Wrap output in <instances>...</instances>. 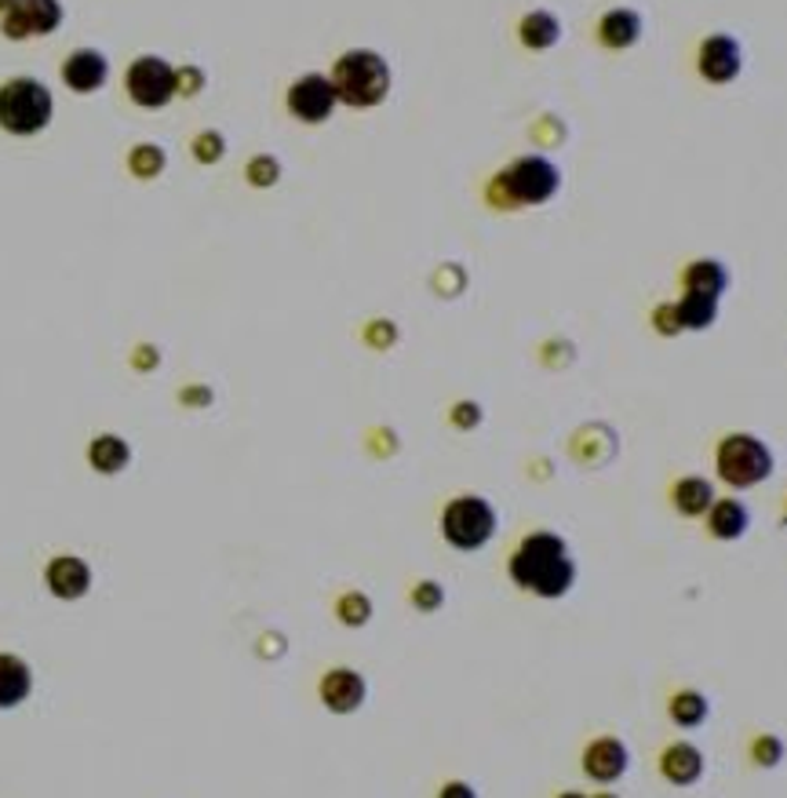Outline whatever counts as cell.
<instances>
[{
  "label": "cell",
  "instance_id": "cell-1",
  "mask_svg": "<svg viewBox=\"0 0 787 798\" xmlns=\"http://www.w3.org/2000/svg\"><path fill=\"white\" fill-rule=\"evenodd\" d=\"M507 577L518 591L544 598V601H561L572 587L580 569L569 555L566 536L550 532V529H536L529 536H521L518 547L507 558Z\"/></svg>",
  "mask_w": 787,
  "mask_h": 798
},
{
  "label": "cell",
  "instance_id": "cell-2",
  "mask_svg": "<svg viewBox=\"0 0 787 798\" xmlns=\"http://www.w3.org/2000/svg\"><path fill=\"white\" fill-rule=\"evenodd\" d=\"M558 190H561L558 164L544 153H525V157H515V161L489 179L485 198H489L492 208H500V212H518V208L547 205Z\"/></svg>",
  "mask_w": 787,
  "mask_h": 798
},
{
  "label": "cell",
  "instance_id": "cell-3",
  "mask_svg": "<svg viewBox=\"0 0 787 798\" xmlns=\"http://www.w3.org/2000/svg\"><path fill=\"white\" fill-rule=\"evenodd\" d=\"M715 478L733 492H747L773 478L777 470V456H773L769 441H763L751 430H729L715 441Z\"/></svg>",
  "mask_w": 787,
  "mask_h": 798
},
{
  "label": "cell",
  "instance_id": "cell-4",
  "mask_svg": "<svg viewBox=\"0 0 787 798\" xmlns=\"http://www.w3.org/2000/svg\"><path fill=\"white\" fill-rule=\"evenodd\" d=\"M328 77H332L339 102L350 110H372L390 96V62L372 48L343 51Z\"/></svg>",
  "mask_w": 787,
  "mask_h": 798
},
{
  "label": "cell",
  "instance_id": "cell-5",
  "mask_svg": "<svg viewBox=\"0 0 787 798\" xmlns=\"http://www.w3.org/2000/svg\"><path fill=\"white\" fill-rule=\"evenodd\" d=\"M496 526H500L496 507L475 492L456 496V500H449L441 510V536L456 551H481L496 536Z\"/></svg>",
  "mask_w": 787,
  "mask_h": 798
},
{
  "label": "cell",
  "instance_id": "cell-6",
  "mask_svg": "<svg viewBox=\"0 0 787 798\" xmlns=\"http://www.w3.org/2000/svg\"><path fill=\"white\" fill-rule=\"evenodd\" d=\"M51 91L33 77H16L0 88V128L11 136H33L51 121Z\"/></svg>",
  "mask_w": 787,
  "mask_h": 798
},
{
  "label": "cell",
  "instance_id": "cell-7",
  "mask_svg": "<svg viewBox=\"0 0 787 798\" xmlns=\"http://www.w3.org/2000/svg\"><path fill=\"white\" fill-rule=\"evenodd\" d=\"M580 769L598 788H616L627 777V769H631V748L616 732H595L580 751Z\"/></svg>",
  "mask_w": 787,
  "mask_h": 798
},
{
  "label": "cell",
  "instance_id": "cell-8",
  "mask_svg": "<svg viewBox=\"0 0 787 798\" xmlns=\"http://www.w3.org/2000/svg\"><path fill=\"white\" fill-rule=\"evenodd\" d=\"M697 73L704 84L726 88L744 73V44L726 30L707 33L697 44Z\"/></svg>",
  "mask_w": 787,
  "mask_h": 798
},
{
  "label": "cell",
  "instance_id": "cell-9",
  "mask_svg": "<svg viewBox=\"0 0 787 798\" xmlns=\"http://www.w3.org/2000/svg\"><path fill=\"white\" fill-rule=\"evenodd\" d=\"M124 84L131 102H139L142 110H161L176 96V67H168L157 56H142L128 67Z\"/></svg>",
  "mask_w": 787,
  "mask_h": 798
},
{
  "label": "cell",
  "instance_id": "cell-10",
  "mask_svg": "<svg viewBox=\"0 0 787 798\" xmlns=\"http://www.w3.org/2000/svg\"><path fill=\"white\" fill-rule=\"evenodd\" d=\"M285 102H288V113H292L296 121L325 124L328 117L336 113L339 96H336L332 77H328V73H303V77H296V81L288 84Z\"/></svg>",
  "mask_w": 787,
  "mask_h": 798
},
{
  "label": "cell",
  "instance_id": "cell-11",
  "mask_svg": "<svg viewBox=\"0 0 787 798\" xmlns=\"http://www.w3.org/2000/svg\"><path fill=\"white\" fill-rule=\"evenodd\" d=\"M656 774L671 788H697L707 774V755L693 740H667L656 755Z\"/></svg>",
  "mask_w": 787,
  "mask_h": 798
},
{
  "label": "cell",
  "instance_id": "cell-12",
  "mask_svg": "<svg viewBox=\"0 0 787 798\" xmlns=\"http://www.w3.org/2000/svg\"><path fill=\"white\" fill-rule=\"evenodd\" d=\"M569 456L587 470H601L620 456V435L601 420L580 423L569 438Z\"/></svg>",
  "mask_w": 787,
  "mask_h": 798
},
{
  "label": "cell",
  "instance_id": "cell-13",
  "mask_svg": "<svg viewBox=\"0 0 787 798\" xmlns=\"http://www.w3.org/2000/svg\"><path fill=\"white\" fill-rule=\"evenodd\" d=\"M318 697L332 715H353L365 704V697H369V682L353 667H332V671L321 675Z\"/></svg>",
  "mask_w": 787,
  "mask_h": 798
},
{
  "label": "cell",
  "instance_id": "cell-14",
  "mask_svg": "<svg viewBox=\"0 0 787 798\" xmlns=\"http://www.w3.org/2000/svg\"><path fill=\"white\" fill-rule=\"evenodd\" d=\"M641 33H646V16H641L638 8H627V4L606 8L595 22V37L606 51L635 48L641 41Z\"/></svg>",
  "mask_w": 787,
  "mask_h": 798
},
{
  "label": "cell",
  "instance_id": "cell-15",
  "mask_svg": "<svg viewBox=\"0 0 787 798\" xmlns=\"http://www.w3.org/2000/svg\"><path fill=\"white\" fill-rule=\"evenodd\" d=\"M678 289L689 292V296H704V299H718L733 289V273L729 267L721 263L715 256H700V259H689L686 267L678 273Z\"/></svg>",
  "mask_w": 787,
  "mask_h": 798
},
{
  "label": "cell",
  "instance_id": "cell-16",
  "mask_svg": "<svg viewBox=\"0 0 787 798\" xmlns=\"http://www.w3.org/2000/svg\"><path fill=\"white\" fill-rule=\"evenodd\" d=\"M747 529H751V507L740 496H718L704 515V532L715 543H737L747 536Z\"/></svg>",
  "mask_w": 787,
  "mask_h": 798
},
{
  "label": "cell",
  "instance_id": "cell-17",
  "mask_svg": "<svg viewBox=\"0 0 787 798\" xmlns=\"http://www.w3.org/2000/svg\"><path fill=\"white\" fill-rule=\"evenodd\" d=\"M664 711H667V718H671L675 729L693 732V729L707 726V718H711V700H707V692L697 689V686H675L671 692H667Z\"/></svg>",
  "mask_w": 787,
  "mask_h": 798
},
{
  "label": "cell",
  "instance_id": "cell-18",
  "mask_svg": "<svg viewBox=\"0 0 787 798\" xmlns=\"http://www.w3.org/2000/svg\"><path fill=\"white\" fill-rule=\"evenodd\" d=\"M667 500L678 510L681 518H704L711 503L718 500L715 492V481L704 478V475H678L671 481V489H667Z\"/></svg>",
  "mask_w": 787,
  "mask_h": 798
},
{
  "label": "cell",
  "instance_id": "cell-19",
  "mask_svg": "<svg viewBox=\"0 0 787 798\" xmlns=\"http://www.w3.org/2000/svg\"><path fill=\"white\" fill-rule=\"evenodd\" d=\"M107 77H110V62L102 51L96 48H84V51H73L70 59L62 62V81L70 91H81V96H88V91H99L102 84H107Z\"/></svg>",
  "mask_w": 787,
  "mask_h": 798
},
{
  "label": "cell",
  "instance_id": "cell-20",
  "mask_svg": "<svg viewBox=\"0 0 787 798\" xmlns=\"http://www.w3.org/2000/svg\"><path fill=\"white\" fill-rule=\"evenodd\" d=\"M518 41L529 51H550L561 41V19L547 8H532L518 19Z\"/></svg>",
  "mask_w": 787,
  "mask_h": 798
},
{
  "label": "cell",
  "instance_id": "cell-21",
  "mask_svg": "<svg viewBox=\"0 0 787 798\" xmlns=\"http://www.w3.org/2000/svg\"><path fill=\"white\" fill-rule=\"evenodd\" d=\"M744 755H747V766L758 769V774H773V769H780L787 762V740L773 729H755L744 744Z\"/></svg>",
  "mask_w": 787,
  "mask_h": 798
},
{
  "label": "cell",
  "instance_id": "cell-22",
  "mask_svg": "<svg viewBox=\"0 0 787 798\" xmlns=\"http://www.w3.org/2000/svg\"><path fill=\"white\" fill-rule=\"evenodd\" d=\"M88 583H91V572L81 558H56L48 566V587L66 601L81 598L88 591Z\"/></svg>",
  "mask_w": 787,
  "mask_h": 798
},
{
  "label": "cell",
  "instance_id": "cell-23",
  "mask_svg": "<svg viewBox=\"0 0 787 798\" xmlns=\"http://www.w3.org/2000/svg\"><path fill=\"white\" fill-rule=\"evenodd\" d=\"M26 697H30V667L0 652V708H16Z\"/></svg>",
  "mask_w": 787,
  "mask_h": 798
},
{
  "label": "cell",
  "instance_id": "cell-24",
  "mask_svg": "<svg viewBox=\"0 0 787 798\" xmlns=\"http://www.w3.org/2000/svg\"><path fill=\"white\" fill-rule=\"evenodd\" d=\"M88 460L96 470H102V475H117V470H124L128 460H131V449H128V441L124 438H117V435H102L91 441V449H88Z\"/></svg>",
  "mask_w": 787,
  "mask_h": 798
},
{
  "label": "cell",
  "instance_id": "cell-25",
  "mask_svg": "<svg viewBox=\"0 0 787 798\" xmlns=\"http://www.w3.org/2000/svg\"><path fill=\"white\" fill-rule=\"evenodd\" d=\"M678 313H681V329L686 332H707L718 321V299H704V296H689L678 292Z\"/></svg>",
  "mask_w": 787,
  "mask_h": 798
},
{
  "label": "cell",
  "instance_id": "cell-26",
  "mask_svg": "<svg viewBox=\"0 0 787 798\" xmlns=\"http://www.w3.org/2000/svg\"><path fill=\"white\" fill-rule=\"evenodd\" d=\"M372 612H376V606L365 591H343L336 598V620L343 627H353V631L365 624H372Z\"/></svg>",
  "mask_w": 787,
  "mask_h": 798
},
{
  "label": "cell",
  "instance_id": "cell-27",
  "mask_svg": "<svg viewBox=\"0 0 787 798\" xmlns=\"http://www.w3.org/2000/svg\"><path fill=\"white\" fill-rule=\"evenodd\" d=\"M26 16H30L33 33H51L62 22V4L59 0H22Z\"/></svg>",
  "mask_w": 787,
  "mask_h": 798
},
{
  "label": "cell",
  "instance_id": "cell-28",
  "mask_svg": "<svg viewBox=\"0 0 787 798\" xmlns=\"http://www.w3.org/2000/svg\"><path fill=\"white\" fill-rule=\"evenodd\" d=\"M649 325H652V332L660 336V339H678L681 332V313H678V303L675 299H660L652 310H649Z\"/></svg>",
  "mask_w": 787,
  "mask_h": 798
},
{
  "label": "cell",
  "instance_id": "cell-29",
  "mask_svg": "<svg viewBox=\"0 0 787 798\" xmlns=\"http://www.w3.org/2000/svg\"><path fill=\"white\" fill-rule=\"evenodd\" d=\"M128 164L139 179H153V176H161V168H165V150L153 147V142H142V147L128 153Z\"/></svg>",
  "mask_w": 787,
  "mask_h": 798
},
{
  "label": "cell",
  "instance_id": "cell-30",
  "mask_svg": "<svg viewBox=\"0 0 787 798\" xmlns=\"http://www.w3.org/2000/svg\"><path fill=\"white\" fill-rule=\"evenodd\" d=\"M248 182L259 190H267V187H278V179H281V161L273 153H256L252 161H248Z\"/></svg>",
  "mask_w": 787,
  "mask_h": 798
},
{
  "label": "cell",
  "instance_id": "cell-31",
  "mask_svg": "<svg viewBox=\"0 0 787 798\" xmlns=\"http://www.w3.org/2000/svg\"><path fill=\"white\" fill-rule=\"evenodd\" d=\"M409 601L419 612H438L445 606V587L438 580H419V583H412Z\"/></svg>",
  "mask_w": 787,
  "mask_h": 798
},
{
  "label": "cell",
  "instance_id": "cell-32",
  "mask_svg": "<svg viewBox=\"0 0 787 798\" xmlns=\"http://www.w3.org/2000/svg\"><path fill=\"white\" fill-rule=\"evenodd\" d=\"M544 365L547 369H555V372H566L569 365L576 361V347L569 343V339H547L544 343Z\"/></svg>",
  "mask_w": 787,
  "mask_h": 798
},
{
  "label": "cell",
  "instance_id": "cell-33",
  "mask_svg": "<svg viewBox=\"0 0 787 798\" xmlns=\"http://www.w3.org/2000/svg\"><path fill=\"white\" fill-rule=\"evenodd\" d=\"M365 343L376 347V350H390L394 343H398V325L387 321V318H376L365 325Z\"/></svg>",
  "mask_w": 787,
  "mask_h": 798
},
{
  "label": "cell",
  "instance_id": "cell-34",
  "mask_svg": "<svg viewBox=\"0 0 787 798\" xmlns=\"http://www.w3.org/2000/svg\"><path fill=\"white\" fill-rule=\"evenodd\" d=\"M529 132L540 139L544 147H561V142H566V124H561L555 113H544L540 121H532Z\"/></svg>",
  "mask_w": 787,
  "mask_h": 798
},
{
  "label": "cell",
  "instance_id": "cell-35",
  "mask_svg": "<svg viewBox=\"0 0 787 798\" xmlns=\"http://www.w3.org/2000/svg\"><path fill=\"white\" fill-rule=\"evenodd\" d=\"M222 150H227V139H222L219 132H201L193 139V157L201 164H216L222 157Z\"/></svg>",
  "mask_w": 787,
  "mask_h": 798
},
{
  "label": "cell",
  "instance_id": "cell-36",
  "mask_svg": "<svg viewBox=\"0 0 787 798\" xmlns=\"http://www.w3.org/2000/svg\"><path fill=\"white\" fill-rule=\"evenodd\" d=\"M481 405L478 401H456L452 409H449V423L456 430H478L481 427Z\"/></svg>",
  "mask_w": 787,
  "mask_h": 798
},
{
  "label": "cell",
  "instance_id": "cell-37",
  "mask_svg": "<svg viewBox=\"0 0 787 798\" xmlns=\"http://www.w3.org/2000/svg\"><path fill=\"white\" fill-rule=\"evenodd\" d=\"M205 88V73L197 67H182L176 70V96H197Z\"/></svg>",
  "mask_w": 787,
  "mask_h": 798
},
{
  "label": "cell",
  "instance_id": "cell-38",
  "mask_svg": "<svg viewBox=\"0 0 787 798\" xmlns=\"http://www.w3.org/2000/svg\"><path fill=\"white\" fill-rule=\"evenodd\" d=\"M438 798H478V791L467 780H445L438 788Z\"/></svg>",
  "mask_w": 787,
  "mask_h": 798
},
{
  "label": "cell",
  "instance_id": "cell-39",
  "mask_svg": "<svg viewBox=\"0 0 787 798\" xmlns=\"http://www.w3.org/2000/svg\"><path fill=\"white\" fill-rule=\"evenodd\" d=\"M587 798H624L620 791H612V788H595Z\"/></svg>",
  "mask_w": 787,
  "mask_h": 798
},
{
  "label": "cell",
  "instance_id": "cell-40",
  "mask_svg": "<svg viewBox=\"0 0 787 798\" xmlns=\"http://www.w3.org/2000/svg\"><path fill=\"white\" fill-rule=\"evenodd\" d=\"M555 798H587L584 791H576V788H566V791H558Z\"/></svg>",
  "mask_w": 787,
  "mask_h": 798
},
{
  "label": "cell",
  "instance_id": "cell-41",
  "mask_svg": "<svg viewBox=\"0 0 787 798\" xmlns=\"http://www.w3.org/2000/svg\"><path fill=\"white\" fill-rule=\"evenodd\" d=\"M11 4H16V0H0V11H8Z\"/></svg>",
  "mask_w": 787,
  "mask_h": 798
},
{
  "label": "cell",
  "instance_id": "cell-42",
  "mask_svg": "<svg viewBox=\"0 0 787 798\" xmlns=\"http://www.w3.org/2000/svg\"><path fill=\"white\" fill-rule=\"evenodd\" d=\"M784 526H787V496H784Z\"/></svg>",
  "mask_w": 787,
  "mask_h": 798
}]
</instances>
